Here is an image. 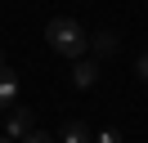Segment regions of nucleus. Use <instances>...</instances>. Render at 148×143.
Here are the masks:
<instances>
[{"label": "nucleus", "mask_w": 148, "mask_h": 143, "mask_svg": "<svg viewBox=\"0 0 148 143\" xmlns=\"http://www.w3.org/2000/svg\"><path fill=\"white\" fill-rule=\"evenodd\" d=\"M45 40H49V49L63 54V58H81V54L90 49V36L81 31V22H76V18H49Z\"/></svg>", "instance_id": "nucleus-1"}, {"label": "nucleus", "mask_w": 148, "mask_h": 143, "mask_svg": "<svg viewBox=\"0 0 148 143\" xmlns=\"http://www.w3.org/2000/svg\"><path fill=\"white\" fill-rule=\"evenodd\" d=\"M18 94H23V85H18V76H14L5 63H0V112H9V107H18Z\"/></svg>", "instance_id": "nucleus-2"}, {"label": "nucleus", "mask_w": 148, "mask_h": 143, "mask_svg": "<svg viewBox=\"0 0 148 143\" xmlns=\"http://www.w3.org/2000/svg\"><path fill=\"white\" fill-rule=\"evenodd\" d=\"M72 85H76V89H94V85H99V63H94V58H76Z\"/></svg>", "instance_id": "nucleus-3"}, {"label": "nucleus", "mask_w": 148, "mask_h": 143, "mask_svg": "<svg viewBox=\"0 0 148 143\" xmlns=\"http://www.w3.org/2000/svg\"><path fill=\"white\" fill-rule=\"evenodd\" d=\"M32 130H36V125H32V112H27V107H9V139L23 143Z\"/></svg>", "instance_id": "nucleus-4"}, {"label": "nucleus", "mask_w": 148, "mask_h": 143, "mask_svg": "<svg viewBox=\"0 0 148 143\" xmlns=\"http://www.w3.org/2000/svg\"><path fill=\"white\" fill-rule=\"evenodd\" d=\"M94 134H90V125L85 121H67L63 130H58V143H90Z\"/></svg>", "instance_id": "nucleus-5"}, {"label": "nucleus", "mask_w": 148, "mask_h": 143, "mask_svg": "<svg viewBox=\"0 0 148 143\" xmlns=\"http://www.w3.org/2000/svg\"><path fill=\"white\" fill-rule=\"evenodd\" d=\"M90 49L99 54V58H103V54H117V31H99V36H90Z\"/></svg>", "instance_id": "nucleus-6"}, {"label": "nucleus", "mask_w": 148, "mask_h": 143, "mask_svg": "<svg viewBox=\"0 0 148 143\" xmlns=\"http://www.w3.org/2000/svg\"><path fill=\"white\" fill-rule=\"evenodd\" d=\"M135 76L148 80V54H139V58H135Z\"/></svg>", "instance_id": "nucleus-7"}, {"label": "nucleus", "mask_w": 148, "mask_h": 143, "mask_svg": "<svg viewBox=\"0 0 148 143\" xmlns=\"http://www.w3.org/2000/svg\"><path fill=\"white\" fill-rule=\"evenodd\" d=\"M94 143H121V134H117V130H99V139H94Z\"/></svg>", "instance_id": "nucleus-8"}, {"label": "nucleus", "mask_w": 148, "mask_h": 143, "mask_svg": "<svg viewBox=\"0 0 148 143\" xmlns=\"http://www.w3.org/2000/svg\"><path fill=\"white\" fill-rule=\"evenodd\" d=\"M23 143H54V139H49V134H40V130H32V134H27Z\"/></svg>", "instance_id": "nucleus-9"}, {"label": "nucleus", "mask_w": 148, "mask_h": 143, "mask_svg": "<svg viewBox=\"0 0 148 143\" xmlns=\"http://www.w3.org/2000/svg\"><path fill=\"white\" fill-rule=\"evenodd\" d=\"M0 143H14V139H9V134H0Z\"/></svg>", "instance_id": "nucleus-10"}]
</instances>
